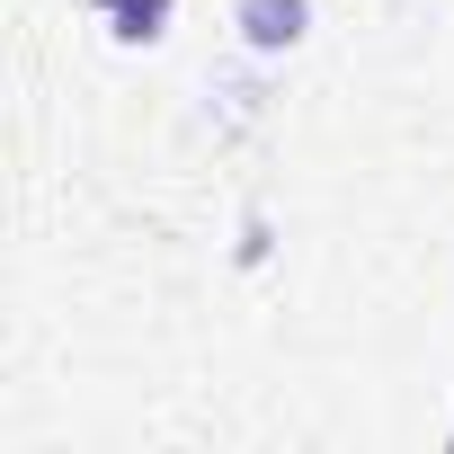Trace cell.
Instances as JSON below:
<instances>
[{
	"label": "cell",
	"mask_w": 454,
	"mask_h": 454,
	"mask_svg": "<svg viewBox=\"0 0 454 454\" xmlns=\"http://www.w3.org/2000/svg\"><path fill=\"white\" fill-rule=\"evenodd\" d=\"M232 27H241V45H250V54H294V45H303V27H312V0H241Z\"/></svg>",
	"instance_id": "1"
},
{
	"label": "cell",
	"mask_w": 454,
	"mask_h": 454,
	"mask_svg": "<svg viewBox=\"0 0 454 454\" xmlns=\"http://www.w3.org/2000/svg\"><path fill=\"white\" fill-rule=\"evenodd\" d=\"M98 10H107V36L116 45H152L169 27V0H98Z\"/></svg>",
	"instance_id": "2"
}]
</instances>
